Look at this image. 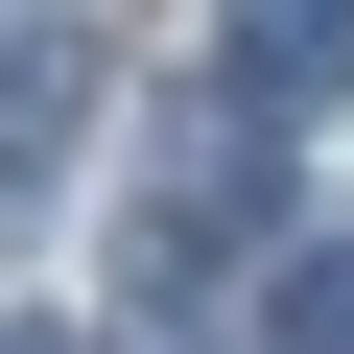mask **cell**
Returning <instances> with one entry per match:
<instances>
[{
  "mask_svg": "<svg viewBox=\"0 0 354 354\" xmlns=\"http://www.w3.org/2000/svg\"><path fill=\"white\" fill-rule=\"evenodd\" d=\"M260 330H283V354H354V236H307V260L260 283Z\"/></svg>",
  "mask_w": 354,
  "mask_h": 354,
  "instance_id": "277c9868",
  "label": "cell"
},
{
  "mask_svg": "<svg viewBox=\"0 0 354 354\" xmlns=\"http://www.w3.org/2000/svg\"><path fill=\"white\" fill-rule=\"evenodd\" d=\"M71 142H95V48H71V24H0V213H24Z\"/></svg>",
  "mask_w": 354,
  "mask_h": 354,
  "instance_id": "7a4b0ae2",
  "label": "cell"
},
{
  "mask_svg": "<svg viewBox=\"0 0 354 354\" xmlns=\"http://www.w3.org/2000/svg\"><path fill=\"white\" fill-rule=\"evenodd\" d=\"M260 213H283V118H213V95H189V118H165V189H142V260H118V283H142V330H189V307H213V260H236Z\"/></svg>",
  "mask_w": 354,
  "mask_h": 354,
  "instance_id": "6da1fadb",
  "label": "cell"
},
{
  "mask_svg": "<svg viewBox=\"0 0 354 354\" xmlns=\"http://www.w3.org/2000/svg\"><path fill=\"white\" fill-rule=\"evenodd\" d=\"M330 95H354V0H236V118H283V142H307Z\"/></svg>",
  "mask_w": 354,
  "mask_h": 354,
  "instance_id": "3957f363",
  "label": "cell"
},
{
  "mask_svg": "<svg viewBox=\"0 0 354 354\" xmlns=\"http://www.w3.org/2000/svg\"><path fill=\"white\" fill-rule=\"evenodd\" d=\"M0 354H71V330H0Z\"/></svg>",
  "mask_w": 354,
  "mask_h": 354,
  "instance_id": "5b68a950",
  "label": "cell"
}]
</instances>
